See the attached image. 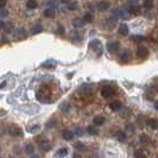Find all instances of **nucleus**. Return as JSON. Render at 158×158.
Returning <instances> with one entry per match:
<instances>
[{"label": "nucleus", "mask_w": 158, "mask_h": 158, "mask_svg": "<svg viewBox=\"0 0 158 158\" xmlns=\"http://www.w3.org/2000/svg\"><path fill=\"white\" fill-rule=\"evenodd\" d=\"M109 6H111V4L108 3V1H105V0H102V1H100L98 5H96V9L99 10V11H107L108 9H109Z\"/></svg>", "instance_id": "8"}, {"label": "nucleus", "mask_w": 158, "mask_h": 158, "mask_svg": "<svg viewBox=\"0 0 158 158\" xmlns=\"http://www.w3.org/2000/svg\"><path fill=\"white\" fill-rule=\"evenodd\" d=\"M5 30H6L7 32L12 31V24H5Z\"/></svg>", "instance_id": "39"}, {"label": "nucleus", "mask_w": 158, "mask_h": 158, "mask_svg": "<svg viewBox=\"0 0 158 158\" xmlns=\"http://www.w3.org/2000/svg\"><path fill=\"white\" fill-rule=\"evenodd\" d=\"M68 154V149L67 147H61L56 152V158H64Z\"/></svg>", "instance_id": "11"}, {"label": "nucleus", "mask_w": 158, "mask_h": 158, "mask_svg": "<svg viewBox=\"0 0 158 158\" xmlns=\"http://www.w3.org/2000/svg\"><path fill=\"white\" fill-rule=\"evenodd\" d=\"M6 3H7V0H0V9H3V7H5Z\"/></svg>", "instance_id": "42"}, {"label": "nucleus", "mask_w": 158, "mask_h": 158, "mask_svg": "<svg viewBox=\"0 0 158 158\" xmlns=\"http://www.w3.org/2000/svg\"><path fill=\"white\" fill-rule=\"evenodd\" d=\"M150 89L152 92H157L158 91V76H156L153 80H152V82L150 85Z\"/></svg>", "instance_id": "21"}, {"label": "nucleus", "mask_w": 158, "mask_h": 158, "mask_svg": "<svg viewBox=\"0 0 158 158\" xmlns=\"http://www.w3.org/2000/svg\"><path fill=\"white\" fill-rule=\"evenodd\" d=\"M118 32H119V35H121V36H127V35H128V28H127V25H125V24L120 25L119 29H118Z\"/></svg>", "instance_id": "17"}, {"label": "nucleus", "mask_w": 158, "mask_h": 158, "mask_svg": "<svg viewBox=\"0 0 158 158\" xmlns=\"http://www.w3.org/2000/svg\"><path fill=\"white\" fill-rule=\"evenodd\" d=\"M130 3H131V4H138L139 0H130Z\"/></svg>", "instance_id": "48"}, {"label": "nucleus", "mask_w": 158, "mask_h": 158, "mask_svg": "<svg viewBox=\"0 0 158 158\" xmlns=\"http://www.w3.org/2000/svg\"><path fill=\"white\" fill-rule=\"evenodd\" d=\"M71 158H82V156H81L80 153H74Z\"/></svg>", "instance_id": "46"}, {"label": "nucleus", "mask_w": 158, "mask_h": 158, "mask_svg": "<svg viewBox=\"0 0 158 158\" xmlns=\"http://www.w3.org/2000/svg\"><path fill=\"white\" fill-rule=\"evenodd\" d=\"M42 31H43V26H42L41 24H36V25H33L32 29H31V33H32V35L41 33Z\"/></svg>", "instance_id": "20"}, {"label": "nucleus", "mask_w": 158, "mask_h": 158, "mask_svg": "<svg viewBox=\"0 0 158 158\" xmlns=\"http://www.w3.org/2000/svg\"><path fill=\"white\" fill-rule=\"evenodd\" d=\"M17 37L18 38H25L26 37V31L23 29V28H19L17 30Z\"/></svg>", "instance_id": "27"}, {"label": "nucleus", "mask_w": 158, "mask_h": 158, "mask_svg": "<svg viewBox=\"0 0 158 158\" xmlns=\"http://www.w3.org/2000/svg\"><path fill=\"white\" fill-rule=\"evenodd\" d=\"M153 93H154V92H152L151 89H149V91L145 93V98H146L147 100H152V99H153Z\"/></svg>", "instance_id": "34"}, {"label": "nucleus", "mask_w": 158, "mask_h": 158, "mask_svg": "<svg viewBox=\"0 0 158 158\" xmlns=\"http://www.w3.org/2000/svg\"><path fill=\"white\" fill-rule=\"evenodd\" d=\"M9 14V12H7V10L6 9H0V18H5L6 16Z\"/></svg>", "instance_id": "35"}, {"label": "nucleus", "mask_w": 158, "mask_h": 158, "mask_svg": "<svg viewBox=\"0 0 158 158\" xmlns=\"http://www.w3.org/2000/svg\"><path fill=\"white\" fill-rule=\"evenodd\" d=\"M146 124H147V126H150V127L153 128V130L158 128V121H157L156 119H147V120H146Z\"/></svg>", "instance_id": "22"}, {"label": "nucleus", "mask_w": 158, "mask_h": 158, "mask_svg": "<svg viewBox=\"0 0 158 158\" xmlns=\"http://www.w3.org/2000/svg\"><path fill=\"white\" fill-rule=\"evenodd\" d=\"M128 59H130V52H128V51H124V52L120 55V57H119V61H120L121 63H127Z\"/></svg>", "instance_id": "18"}, {"label": "nucleus", "mask_w": 158, "mask_h": 158, "mask_svg": "<svg viewBox=\"0 0 158 158\" xmlns=\"http://www.w3.org/2000/svg\"><path fill=\"white\" fill-rule=\"evenodd\" d=\"M134 157L136 158H146V154L143 150H136L134 151Z\"/></svg>", "instance_id": "29"}, {"label": "nucleus", "mask_w": 158, "mask_h": 158, "mask_svg": "<svg viewBox=\"0 0 158 158\" xmlns=\"http://www.w3.org/2000/svg\"><path fill=\"white\" fill-rule=\"evenodd\" d=\"M39 147L42 150H44V151H50L51 150V144L48 140H43V141L39 143Z\"/></svg>", "instance_id": "15"}, {"label": "nucleus", "mask_w": 158, "mask_h": 158, "mask_svg": "<svg viewBox=\"0 0 158 158\" xmlns=\"http://www.w3.org/2000/svg\"><path fill=\"white\" fill-rule=\"evenodd\" d=\"M78 93L81 95H89V94H92V87L89 85H82L78 88Z\"/></svg>", "instance_id": "6"}, {"label": "nucleus", "mask_w": 158, "mask_h": 158, "mask_svg": "<svg viewBox=\"0 0 158 158\" xmlns=\"http://www.w3.org/2000/svg\"><path fill=\"white\" fill-rule=\"evenodd\" d=\"M68 9L71 10V11H75V10L78 9V5H77L76 1H72V3H69V4H68Z\"/></svg>", "instance_id": "33"}, {"label": "nucleus", "mask_w": 158, "mask_h": 158, "mask_svg": "<svg viewBox=\"0 0 158 158\" xmlns=\"http://www.w3.org/2000/svg\"><path fill=\"white\" fill-rule=\"evenodd\" d=\"M119 111H120V117H121V118H127V117L130 115V109H128L127 107H124V108L121 107Z\"/></svg>", "instance_id": "24"}, {"label": "nucleus", "mask_w": 158, "mask_h": 158, "mask_svg": "<svg viewBox=\"0 0 158 158\" xmlns=\"http://www.w3.org/2000/svg\"><path fill=\"white\" fill-rule=\"evenodd\" d=\"M105 121H106L105 117H101V115H96V117H94V119H93V122H94L95 126H101V125L105 124Z\"/></svg>", "instance_id": "10"}, {"label": "nucleus", "mask_w": 158, "mask_h": 158, "mask_svg": "<svg viewBox=\"0 0 158 158\" xmlns=\"http://www.w3.org/2000/svg\"><path fill=\"white\" fill-rule=\"evenodd\" d=\"M62 137H63V139H65V140H71L72 137H74V132L70 131V130H64V131L62 132Z\"/></svg>", "instance_id": "12"}, {"label": "nucleus", "mask_w": 158, "mask_h": 158, "mask_svg": "<svg viewBox=\"0 0 158 158\" xmlns=\"http://www.w3.org/2000/svg\"><path fill=\"white\" fill-rule=\"evenodd\" d=\"M144 120H145V118H144V117H140V118H138V124H139V126H143V124H144Z\"/></svg>", "instance_id": "41"}, {"label": "nucleus", "mask_w": 158, "mask_h": 158, "mask_svg": "<svg viewBox=\"0 0 158 158\" xmlns=\"http://www.w3.org/2000/svg\"><path fill=\"white\" fill-rule=\"evenodd\" d=\"M62 3H69V0H62Z\"/></svg>", "instance_id": "51"}, {"label": "nucleus", "mask_w": 158, "mask_h": 158, "mask_svg": "<svg viewBox=\"0 0 158 158\" xmlns=\"http://www.w3.org/2000/svg\"><path fill=\"white\" fill-rule=\"evenodd\" d=\"M72 26L76 28V29H82L85 26V20L81 19V18H75L72 20Z\"/></svg>", "instance_id": "9"}, {"label": "nucleus", "mask_w": 158, "mask_h": 158, "mask_svg": "<svg viewBox=\"0 0 158 158\" xmlns=\"http://www.w3.org/2000/svg\"><path fill=\"white\" fill-rule=\"evenodd\" d=\"M71 39H72V41H75V42L81 41V38H80V35H78V33H74V35H71Z\"/></svg>", "instance_id": "37"}, {"label": "nucleus", "mask_w": 158, "mask_h": 158, "mask_svg": "<svg viewBox=\"0 0 158 158\" xmlns=\"http://www.w3.org/2000/svg\"><path fill=\"white\" fill-rule=\"evenodd\" d=\"M130 16H131V13H130V11L126 10V9H117V10L113 11V14H112V17H113L114 19H117V18L128 19Z\"/></svg>", "instance_id": "1"}, {"label": "nucleus", "mask_w": 158, "mask_h": 158, "mask_svg": "<svg viewBox=\"0 0 158 158\" xmlns=\"http://www.w3.org/2000/svg\"><path fill=\"white\" fill-rule=\"evenodd\" d=\"M143 6H144V9H147V10L152 9V6H153V0H144Z\"/></svg>", "instance_id": "28"}, {"label": "nucleus", "mask_w": 158, "mask_h": 158, "mask_svg": "<svg viewBox=\"0 0 158 158\" xmlns=\"http://www.w3.org/2000/svg\"><path fill=\"white\" fill-rule=\"evenodd\" d=\"M117 139H118L119 141H125V140H126V134H125L124 132H121V131H118V133H117Z\"/></svg>", "instance_id": "30"}, {"label": "nucleus", "mask_w": 158, "mask_h": 158, "mask_svg": "<svg viewBox=\"0 0 158 158\" xmlns=\"http://www.w3.org/2000/svg\"><path fill=\"white\" fill-rule=\"evenodd\" d=\"M83 20H85V23H91V22H93V14L92 13H86L85 14V17H83Z\"/></svg>", "instance_id": "32"}, {"label": "nucleus", "mask_w": 158, "mask_h": 158, "mask_svg": "<svg viewBox=\"0 0 158 158\" xmlns=\"http://www.w3.org/2000/svg\"><path fill=\"white\" fill-rule=\"evenodd\" d=\"M120 48V44L118 42H109L107 44V50L109 54H115Z\"/></svg>", "instance_id": "5"}, {"label": "nucleus", "mask_w": 158, "mask_h": 158, "mask_svg": "<svg viewBox=\"0 0 158 158\" xmlns=\"http://www.w3.org/2000/svg\"><path fill=\"white\" fill-rule=\"evenodd\" d=\"M132 39H133L134 42H141V41L144 39V37H143V36H133Z\"/></svg>", "instance_id": "38"}, {"label": "nucleus", "mask_w": 158, "mask_h": 158, "mask_svg": "<svg viewBox=\"0 0 158 158\" xmlns=\"http://www.w3.org/2000/svg\"><path fill=\"white\" fill-rule=\"evenodd\" d=\"M101 95L105 98V99H109L114 95V89L111 87V86H105L102 89H101Z\"/></svg>", "instance_id": "3"}, {"label": "nucleus", "mask_w": 158, "mask_h": 158, "mask_svg": "<svg viewBox=\"0 0 158 158\" xmlns=\"http://www.w3.org/2000/svg\"><path fill=\"white\" fill-rule=\"evenodd\" d=\"M74 146H75V149H76L77 151H82V152H83V151H87V149H88L87 145L83 144L82 141H76Z\"/></svg>", "instance_id": "13"}, {"label": "nucleus", "mask_w": 158, "mask_h": 158, "mask_svg": "<svg viewBox=\"0 0 158 158\" xmlns=\"http://www.w3.org/2000/svg\"><path fill=\"white\" fill-rule=\"evenodd\" d=\"M126 131L130 133H134V126L132 124H127L126 125Z\"/></svg>", "instance_id": "36"}, {"label": "nucleus", "mask_w": 158, "mask_h": 158, "mask_svg": "<svg viewBox=\"0 0 158 158\" xmlns=\"http://www.w3.org/2000/svg\"><path fill=\"white\" fill-rule=\"evenodd\" d=\"M3 28H5V23L3 20H0V29H3Z\"/></svg>", "instance_id": "47"}, {"label": "nucleus", "mask_w": 158, "mask_h": 158, "mask_svg": "<svg viewBox=\"0 0 158 158\" xmlns=\"http://www.w3.org/2000/svg\"><path fill=\"white\" fill-rule=\"evenodd\" d=\"M137 56L140 58H146L149 56V50L146 46H139L137 49Z\"/></svg>", "instance_id": "7"}, {"label": "nucleus", "mask_w": 158, "mask_h": 158, "mask_svg": "<svg viewBox=\"0 0 158 158\" xmlns=\"http://www.w3.org/2000/svg\"><path fill=\"white\" fill-rule=\"evenodd\" d=\"M76 134H77V136H82V134H83V130L80 128V127H77V128H76Z\"/></svg>", "instance_id": "40"}, {"label": "nucleus", "mask_w": 158, "mask_h": 158, "mask_svg": "<svg viewBox=\"0 0 158 158\" xmlns=\"http://www.w3.org/2000/svg\"><path fill=\"white\" fill-rule=\"evenodd\" d=\"M44 17L45 18H54L55 16H56V12H55V9H51V7H49V9H46L45 11H44Z\"/></svg>", "instance_id": "14"}, {"label": "nucleus", "mask_w": 158, "mask_h": 158, "mask_svg": "<svg viewBox=\"0 0 158 158\" xmlns=\"http://www.w3.org/2000/svg\"><path fill=\"white\" fill-rule=\"evenodd\" d=\"M89 46H91V49H93V50L96 52L98 56H101V54H102V48H101V42H100V41H98V39L92 41L91 44H89Z\"/></svg>", "instance_id": "2"}, {"label": "nucleus", "mask_w": 158, "mask_h": 158, "mask_svg": "<svg viewBox=\"0 0 158 158\" xmlns=\"http://www.w3.org/2000/svg\"><path fill=\"white\" fill-rule=\"evenodd\" d=\"M154 108H156V109H158V102H157V104H154Z\"/></svg>", "instance_id": "50"}, {"label": "nucleus", "mask_w": 158, "mask_h": 158, "mask_svg": "<svg viewBox=\"0 0 158 158\" xmlns=\"http://www.w3.org/2000/svg\"><path fill=\"white\" fill-rule=\"evenodd\" d=\"M25 151H26V153H29V154L33 153V152H35V145H32V144H28L26 147H25Z\"/></svg>", "instance_id": "31"}, {"label": "nucleus", "mask_w": 158, "mask_h": 158, "mask_svg": "<svg viewBox=\"0 0 158 158\" xmlns=\"http://www.w3.org/2000/svg\"><path fill=\"white\" fill-rule=\"evenodd\" d=\"M49 5L56 7V6H57V1H56V0H50V1H49Z\"/></svg>", "instance_id": "43"}, {"label": "nucleus", "mask_w": 158, "mask_h": 158, "mask_svg": "<svg viewBox=\"0 0 158 158\" xmlns=\"http://www.w3.org/2000/svg\"><path fill=\"white\" fill-rule=\"evenodd\" d=\"M64 32V29L62 28V26H58V29H57V33H63Z\"/></svg>", "instance_id": "45"}, {"label": "nucleus", "mask_w": 158, "mask_h": 158, "mask_svg": "<svg viewBox=\"0 0 158 158\" xmlns=\"http://www.w3.org/2000/svg\"><path fill=\"white\" fill-rule=\"evenodd\" d=\"M39 130H41V126L39 125H32V126H29L28 127V132H30V133H37Z\"/></svg>", "instance_id": "25"}, {"label": "nucleus", "mask_w": 158, "mask_h": 158, "mask_svg": "<svg viewBox=\"0 0 158 158\" xmlns=\"http://www.w3.org/2000/svg\"><path fill=\"white\" fill-rule=\"evenodd\" d=\"M9 133H10V136H12V137H20V136H23L22 128L18 127V126H16V125H12V126L9 127Z\"/></svg>", "instance_id": "4"}, {"label": "nucleus", "mask_w": 158, "mask_h": 158, "mask_svg": "<svg viewBox=\"0 0 158 158\" xmlns=\"http://www.w3.org/2000/svg\"><path fill=\"white\" fill-rule=\"evenodd\" d=\"M68 108H69V106H68L67 104H64V105H62V106H61V109H62V111H64V112H67V111H68Z\"/></svg>", "instance_id": "44"}, {"label": "nucleus", "mask_w": 158, "mask_h": 158, "mask_svg": "<svg viewBox=\"0 0 158 158\" xmlns=\"http://www.w3.org/2000/svg\"><path fill=\"white\" fill-rule=\"evenodd\" d=\"M121 107H122V105H121L120 101H112V102L109 104V108H111L112 111H119Z\"/></svg>", "instance_id": "16"}, {"label": "nucleus", "mask_w": 158, "mask_h": 158, "mask_svg": "<svg viewBox=\"0 0 158 158\" xmlns=\"http://www.w3.org/2000/svg\"><path fill=\"white\" fill-rule=\"evenodd\" d=\"M139 140H140L141 145H149V144L151 143V139H150V137H149V136H146V134H140V137H139Z\"/></svg>", "instance_id": "19"}, {"label": "nucleus", "mask_w": 158, "mask_h": 158, "mask_svg": "<svg viewBox=\"0 0 158 158\" xmlns=\"http://www.w3.org/2000/svg\"><path fill=\"white\" fill-rule=\"evenodd\" d=\"M31 158H42V157H41L39 154H35V156H32Z\"/></svg>", "instance_id": "49"}, {"label": "nucleus", "mask_w": 158, "mask_h": 158, "mask_svg": "<svg viewBox=\"0 0 158 158\" xmlns=\"http://www.w3.org/2000/svg\"><path fill=\"white\" fill-rule=\"evenodd\" d=\"M157 158H158V157H157Z\"/></svg>", "instance_id": "52"}, {"label": "nucleus", "mask_w": 158, "mask_h": 158, "mask_svg": "<svg viewBox=\"0 0 158 158\" xmlns=\"http://www.w3.org/2000/svg\"><path fill=\"white\" fill-rule=\"evenodd\" d=\"M26 7L29 10H35L37 7V1L36 0H28L26 1Z\"/></svg>", "instance_id": "23"}, {"label": "nucleus", "mask_w": 158, "mask_h": 158, "mask_svg": "<svg viewBox=\"0 0 158 158\" xmlns=\"http://www.w3.org/2000/svg\"><path fill=\"white\" fill-rule=\"evenodd\" d=\"M87 131H88V133H89L91 136H96V134L99 133V130H98L95 126H88Z\"/></svg>", "instance_id": "26"}]
</instances>
